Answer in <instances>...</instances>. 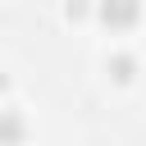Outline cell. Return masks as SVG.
<instances>
[{"instance_id":"7a4b0ae2","label":"cell","mask_w":146,"mask_h":146,"mask_svg":"<svg viewBox=\"0 0 146 146\" xmlns=\"http://www.w3.org/2000/svg\"><path fill=\"white\" fill-rule=\"evenodd\" d=\"M23 137H27V123H23V114L5 105V110H0V146H18Z\"/></svg>"},{"instance_id":"5b68a950","label":"cell","mask_w":146,"mask_h":146,"mask_svg":"<svg viewBox=\"0 0 146 146\" xmlns=\"http://www.w3.org/2000/svg\"><path fill=\"white\" fill-rule=\"evenodd\" d=\"M5 87H9V78H5V73H0V91H5Z\"/></svg>"},{"instance_id":"6da1fadb","label":"cell","mask_w":146,"mask_h":146,"mask_svg":"<svg viewBox=\"0 0 146 146\" xmlns=\"http://www.w3.org/2000/svg\"><path fill=\"white\" fill-rule=\"evenodd\" d=\"M96 18L110 32H132L141 23V0H96Z\"/></svg>"},{"instance_id":"3957f363","label":"cell","mask_w":146,"mask_h":146,"mask_svg":"<svg viewBox=\"0 0 146 146\" xmlns=\"http://www.w3.org/2000/svg\"><path fill=\"white\" fill-rule=\"evenodd\" d=\"M105 73H110L114 82H132V78H137V59H132L128 50H114V55L105 59Z\"/></svg>"},{"instance_id":"277c9868","label":"cell","mask_w":146,"mask_h":146,"mask_svg":"<svg viewBox=\"0 0 146 146\" xmlns=\"http://www.w3.org/2000/svg\"><path fill=\"white\" fill-rule=\"evenodd\" d=\"M64 14H68V18H87V0H68Z\"/></svg>"}]
</instances>
